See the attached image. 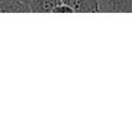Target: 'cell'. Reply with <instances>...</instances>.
<instances>
[{
  "label": "cell",
  "instance_id": "obj_2",
  "mask_svg": "<svg viewBox=\"0 0 132 133\" xmlns=\"http://www.w3.org/2000/svg\"><path fill=\"white\" fill-rule=\"evenodd\" d=\"M77 13H98L100 6L97 0H62Z\"/></svg>",
  "mask_w": 132,
  "mask_h": 133
},
{
  "label": "cell",
  "instance_id": "obj_3",
  "mask_svg": "<svg viewBox=\"0 0 132 133\" xmlns=\"http://www.w3.org/2000/svg\"><path fill=\"white\" fill-rule=\"evenodd\" d=\"M61 2H62V0H29L32 13L53 12L54 8Z\"/></svg>",
  "mask_w": 132,
  "mask_h": 133
},
{
  "label": "cell",
  "instance_id": "obj_4",
  "mask_svg": "<svg viewBox=\"0 0 132 133\" xmlns=\"http://www.w3.org/2000/svg\"><path fill=\"white\" fill-rule=\"evenodd\" d=\"M72 8L71 7H69L68 5H65L64 2H61V4H58L57 6L54 8L53 13H72Z\"/></svg>",
  "mask_w": 132,
  "mask_h": 133
},
{
  "label": "cell",
  "instance_id": "obj_1",
  "mask_svg": "<svg viewBox=\"0 0 132 133\" xmlns=\"http://www.w3.org/2000/svg\"><path fill=\"white\" fill-rule=\"evenodd\" d=\"M100 12L132 13V0H97Z\"/></svg>",
  "mask_w": 132,
  "mask_h": 133
}]
</instances>
